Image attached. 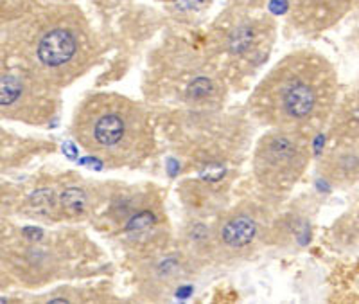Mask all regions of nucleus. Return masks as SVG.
Listing matches in <instances>:
<instances>
[{"instance_id":"nucleus-1","label":"nucleus","mask_w":359,"mask_h":304,"mask_svg":"<svg viewBox=\"0 0 359 304\" xmlns=\"http://www.w3.org/2000/svg\"><path fill=\"white\" fill-rule=\"evenodd\" d=\"M13 47L22 69L53 86H65L94 62L95 41L76 8H47L13 29Z\"/></svg>"},{"instance_id":"nucleus-2","label":"nucleus","mask_w":359,"mask_h":304,"mask_svg":"<svg viewBox=\"0 0 359 304\" xmlns=\"http://www.w3.org/2000/svg\"><path fill=\"white\" fill-rule=\"evenodd\" d=\"M325 70L322 60L298 51L278 62L252 95L257 119L273 130L309 136L325 105Z\"/></svg>"},{"instance_id":"nucleus-3","label":"nucleus","mask_w":359,"mask_h":304,"mask_svg":"<svg viewBox=\"0 0 359 304\" xmlns=\"http://www.w3.org/2000/svg\"><path fill=\"white\" fill-rule=\"evenodd\" d=\"M72 133L88 153L110 166H133L153 150L142 108L118 94H92L74 115Z\"/></svg>"},{"instance_id":"nucleus-4","label":"nucleus","mask_w":359,"mask_h":304,"mask_svg":"<svg viewBox=\"0 0 359 304\" xmlns=\"http://www.w3.org/2000/svg\"><path fill=\"white\" fill-rule=\"evenodd\" d=\"M309 164V136L286 130L266 133L255 150L253 171L262 187L275 193L290 191Z\"/></svg>"},{"instance_id":"nucleus-5","label":"nucleus","mask_w":359,"mask_h":304,"mask_svg":"<svg viewBox=\"0 0 359 304\" xmlns=\"http://www.w3.org/2000/svg\"><path fill=\"white\" fill-rule=\"evenodd\" d=\"M56 86L25 69L2 72L0 79V107L9 119L43 124L56 112Z\"/></svg>"},{"instance_id":"nucleus-6","label":"nucleus","mask_w":359,"mask_h":304,"mask_svg":"<svg viewBox=\"0 0 359 304\" xmlns=\"http://www.w3.org/2000/svg\"><path fill=\"white\" fill-rule=\"evenodd\" d=\"M261 225L257 216L250 209H237L226 214L216 230L217 249L229 256H239L255 245Z\"/></svg>"},{"instance_id":"nucleus-7","label":"nucleus","mask_w":359,"mask_h":304,"mask_svg":"<svg viewBox=\"0 0 359 304\" xmlns=\"http://www.w3.org/2000/svg\"><path fill=\"white\" fill-rule=\"evenodd\" d=\"M255 41H257V25L252 22H243L229 33L226 49L233 56H243L255 47Z\"/></svg>"},{"instance_id":"nucleus-8","label":"nucleus","mask_w":359,"mask_h":304,"mask_svg":"<svg viewBox=\"0 0 359 304\" xmlns=\"http://www.w3.org/2000/svg\"><path fill=\"white\" fill-rule=\"evenodd\" d=\"M57 207L62 209L63 214L67 216H81L88 207V198H86L85 191L81 187H67L60 198H57Z\"/></svg>"},{"instance_id":"nucleus-9","label":"nucleus","mask_w":359,"mask_h":304,"mask_svg":"<svg viewBox=\"0 0 359 304\" xmlns=\"http://www.w3.org/2000/svg\"><path fill=\"white\" fill-rule=\"evenodd\" d=\"M175 2L180 9H185V11H196L201 4V0H175Z\"/></svg>"}]
</instances>
